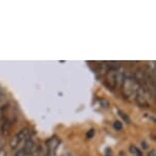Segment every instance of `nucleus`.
<instances>
[{"mask_svg":"<svg viewBox=\"0 0 156 156\" xmlns=\"http://www.w3.org/2000/svg\"><path fill=\"white\" fill-rule=\"evenodd\" d=\"M120 89H122V95L125 96L126 98L131 99V98H135V97H136L138 90L140 89V85L136 82L134 76H126L125 80H123L122 86H120Z\"/></svg>","mask_w":156,"mask_h":156,"instance_id":"obj_1","label":"nucleus"},{"mask_svg":"<svg viewBox=\"0 0 156 156\" xmlns=\"http://www.w3.org/2000/svg\"><path fill=\"white\" fill-rule=\"evenodd\" d=\"M29 137V129L27 128H23L20 129V132L14 135V136L11 138L10 142H9V146L12 150H16L17 147H19L20 144L23 143L26 141V139Z\"/></svg>","mask_w":156,"mask_h":156,"instance_id":"obj_2","label":"nucleus"},{"mask_svg":"<svg viewBox=\"0 0 156 156\" xmlns=\"http://www.w3.org/2000/svg\"><path fill=\"white\" fill-rule=\"evenodd\" d=\"M152 96V93L150 92L149 90H147L146 88L144 87H140V89L138 90V92L136 94V101L139 103L140 105H143V106H147L149 104L150 98Z\"/></svg>","mask_w":156,"mask_h":156,"instance_id":"obj_3","label":"nucleus"},{"mask_svg":"<svg viewBox=\"0 0 156 156\" xmlns=\"http://www.w3.org/2000/svg\"><path fill=\"white\" fill-rule=\"evenodd\" d=\"M58 145H59V140L56 137H52L51 139L47 141L46 147H47V153H48V155H53L55 151H56Z\"/></svg>","mask_w":156,"mask_h":156,"instance_id":"obj_4","label":"nucleus"},{"mask_svg":"<svg viewBox=\"0 0 156 156\" xmlns=\"http://www.w3.org/2000/svg\"><path fill=\"white\" fill-rule=\"evenodd\" d=\"M126 78V72L125 69L122 66H119V69L115 70V86L116 88H120L123 80Z\"/></svg>","mask_w":156,"mask_h":156,"instance_id":"obj_5","label":"nucleus"},{"mask_svg":"<svg viewBox=\"0 0 156 156\" xmlns=\"http://www.w3.org/2000/svg\"><path fill=\"white\" fill-rule=\"evenodd\" d=\"M12 126V120H10L9 119H4L3 123L1 125V134L4 137H6L10 133V129Z\"/></svg>","mask_w":156,"mask_h":156,"instance_id":"obj_6","label":"nucleus"},{"mask_svg":"<svg viewBox=\"0 0 156 156\" xmlns=\"http://www.w3.org/2000/svg\"><path fill=\"white\" fill-rule=\"evenodd\" d=\"M35 142H34V140L32 139V138L29 136L27 139H26V141H25V145H23V150L25 151V153H26V155H29L30 153L33 151V149L35 148Z\"/></svg>","mask_w":156,"mask_h":156,"instance_id":"obj_7","label":"nucleus"},{"mask_svg":"<svg viewBox=\"0 0 156 156\" xmlns=\"http://www.w3.org/2000/svg\"><path fill=\"white\" fill-rule=\"evenodd\" d=\"M116 69H109L107 73V82L111 88H116L115 86V70Z\"/></svg>","mask_w":156,"mask_h":156,"instance_id":"obj_8","label":"nucleus"},{"mask_svg":"<svg viewBox=\"0 0 156 156\" xmlns=\"http://www.w3.org/2000/svg\"><path fill=\"white\" fill-rule=\"evenodd\" d=\"M42 153H43L42 147H41V146H35L33 151H32L28 156H42Z\"/></svg>","mask_w":156,"mask_h":156,"instance_id":"obj_9","label":"nucleus"},{"mask_svg":"<svg viewBox=\"0 0 156 156\" xmlns=\"http://www.w3.org/2000/svg\"><path fill=\"white\" fill-rule=\"evenodd\" d=\"M129 152L136 156H142V152H141V150L138 148L137 146H134V145L129 146Z\"/></svg>","mask_w":156,"mask_h":156,"instance_id":"obj_10","label":"nucleus"},{"mask_svg":"<svg viewBox=\"0 0 156 156\" xmlns=\"http://www.w3.org/2000/svg\"><path fill=\"white\" fill-rule=\"evenodd\" d=\"M119 116H122V119H123V120H126V122L128 123H129V122H131V119H129V117L128 116V114H126L123 111H122V110H119Z\"/></svg>","mask_w":156,"mask_h":156,"instance_id":"obj_11","label":"nucleus"},{"mask_svg":"<svg viewBox=\"0 0 156 156\" xmlns=\"http://www.w3.org/2000/svg\"><path fill=\"white\" fill-rule=\"evenodd\" d=\"M113 128L116 129V131H120L122 129V123L119 122V120H116V122H113Z\"/></svg>","mask_w":156,"mask_h":156,"instance_id":"obj_12","label":"nucleus"},{"mask_svg":"<svg viewBox=\"0 0 156 156\" xmlns=\"http://www.w3.org/2000/svg\"><path fill=\"white\" fill-rule=\"evenodd\" d=\"M94 135H95V129H89V131L87 132L86 136H87L88 139H92V138L94 137Z\"/></svg>","mask_w":156,"mask_h":156,"instance_id":"obj_13","label":"nucleus"},{"mask_svg":"<svg viewBox=\"0 0 156 156\" xmlns=\"http://www.w3.org/2000/svg\"><path fill=\"white\" fill-rule=\"evenodd\" d=\"M5 109H6V106L5 107H1L0 108V122L4 119V114H5Z\"/></svg>","mask_w":156,"mask_h":156,"instance_id":"obj_14","label":"nucleus"},{"mask_svg":"<svg viewBox=\"0 0 156 156\" xmlns=\"http://www.w3.org/2000/svg\"><path fill=\"white\" fill-rule=\"evenodd\" d=\"M14 156H27V155H26V153L23 149H20V150H17L16 152V154H14Z\"/></svg>","mask_w":156,"mask_h":156,"instance_id":"obj_15","label":"nucleus"},{"mask_svg":"<svg viewBox=\"0 0 156 156\" xmlns=\"http://www.w3.org/2000/svg\"><path fill=\"white\" fill-rule=\"evenodd\" d=\"M100 103H102L101 105L103 107H108V106H109V103H108V101H106V100H104V99L100 100Z\"/></svg>","mask_w":156,"mask_h":156,"instance_id":"obj_16","label":"nucleus"},{"mask_svg":"<svg viewBox=\"0 0 156 156\" xmlns=\"http://www.w3.org/2000/svg\"><path fill=\"white\" fill-rule=\"evenodd\" d=\"M0 156H7L6 150L3 147H0Z\"/></svg>","mask_w":156,"mask_h":156,"instance_id":"obj_17","label":"nucleus"},{"mask_svg":"<svg viewBox=\"0 0 156 156\" xmlns=\"http://www.w3.org/2000/svg\"><path fill=\"white\" fill-rule=\"evenodd\" d=\"M4 100H5V96L3 95V94H0V104H2Z\"/></svg>","mask_w":156,"mask_h":156,"instance_id":"obj_18","label":"nucleus"},{"mask_svg":"<svg viewBox=\"0 0 156 156\" xmlns=\"http://www.w3.org/2000/svg\"><path fill=\"white\" fill-rule=\"evenodd\" d=\"M156 154H155V150H152L151 152H149V154H148V156H155Z\"/></svg>","mask_w":156,"mask_h":156,"instance_id":"obj_19","label":"nucleus"},{"mask_svg":"<svg viewBox=\"0 0 156 156\" xmlns=\"http://www.w3.org/2000/svg\"><path fill=\"white\" fill-rule=\"evenodd\" d=\"M62 156H73V154H72V153H69V152H67V153H66V154H63Z\"/></svg>","mask_w":156,"mask_h":156,"instance_id":"obj_20","label":"nucleus"},{"mask_svg":"<svg viewBox=\"0 0 156 156\" xmlns=\"http://www.w3.org/2000/svg\"><path fill=\"white\" fill-rule=\"evenodd\" d=\"M107 156H108V155H107Z\"/></svg>","mask_w":156,"mask_h":156,"instance_id":"obj_21","label":"nucleus"}]
</instances>
